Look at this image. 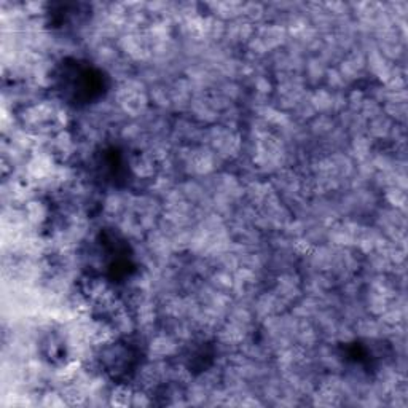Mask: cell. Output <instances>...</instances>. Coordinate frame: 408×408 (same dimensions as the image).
Returning a JSON list of instances; mask_svg holds the SVG:
<instances>
[{
    "mask_svg": "<svg viewBox=\"0 0 408 408\" xmlns=\"http://www.w3.org/2000/svg\"><path fill=\"white\" fill-rule=\"evenodd\" d=\"M133 389L128 387V386H116L109 396V402L112 405H120V406H125V405H131L133 402Z\"/></svg>",
    "mask_w": 408,
    "mask_h": 408,
    "instance_id": "cell-1",
    "label": "cell"
},
{
    "mask_svg": "<svg viewBox=\"0 0 408 408\" xmlns=\"http://www.w3.org/2000/svg\"><path fill=\"white\" fill-rule=\"evenodd\" d=\"M40 403L45 405V406H61V405H64L67 402H66L61 391L59 392H57V391H48V392H45V394L42 396Z\"/></svg>",
    "mask_w": 408,
    "mask_h": 408,
    "instance_id": "cell-2",
    "label": "cell"
},
{
    "mask_svg": "<svg viewBox=\"0 0 408 408\" xmlns=\"http://www.w3.org/2000/svg\"><path fill=\"white\" fill-rule=\"evenodd\" d=\"M217 99H218V100H223V102H225V104H228V99H227V97H225L223 94H220V96H218ZM208 102H209V106H211V107H212V109L215 110V107H217V100H215V97H211V99H209ZM225 104H222V106H218V110H222V109H227L228 106H225Z\"/></svg>",
    "mask_w": 408,
    "mask_h": 408,
    "instance_id": "cell-3",
    "label": "cell"
}]
</instances>
